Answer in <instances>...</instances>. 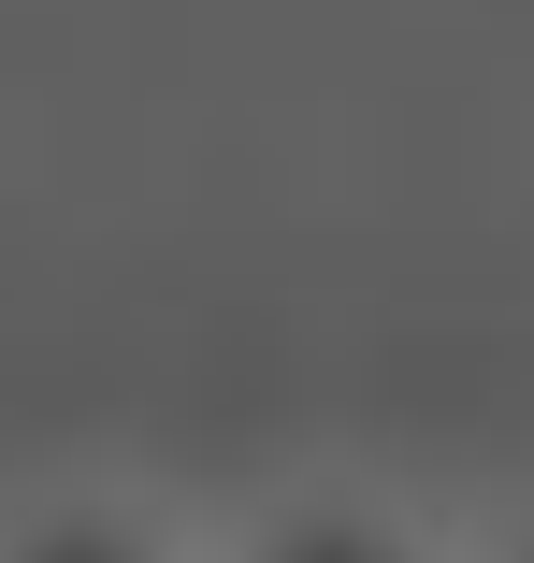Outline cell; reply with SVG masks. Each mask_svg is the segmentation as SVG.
Returning a JSON list of instances; mask_svg holds the SVG:
<instances>
[{"label": "cell", "mask_w": 534, "mask_h": 563, "mask_svg": "<svg viewBox=\"0 0 534 563\" xmlns=\"http://www.w3.org/2000/svg\"><path fill=\"white\" fill-rule=\"evenodd\" d=\"M202 563H463V520H419L376 477H289L202 534Z\"/></svg>", "instance_id": "cell-1"}, {"label": "cell", "mask_w": 534, "mask_h": 563, "mask_svg": "<svg viewBox=\"0 0 534 563\" xmlns=\"http://www.w3.org/2000/svg\"><path fill=\"white\" fill-rule=\"evenodd\" d=\"M0 563H202V534H174L131 492H44L0 520Z\"/></svg>", "instance_id": "cell-2"}, {"label": "cell", "mask_w": 534, "mask_h": 563, "mask_svg": "<svg viewBox=\"0 0 534 563\" xmlns=\"http://www.w3.org/2000/svg\"><path fill=\"white\" fill-rule=\"evenodd\" d=\"M463 563H534V492H505L491 520H463Z\"/></svg>", "instance_id": "cell-3"}]
</instances>
